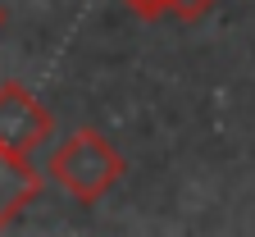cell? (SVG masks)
Wrapping results in <instances>:
<instances>
[{"mask_svg": "<svg viewBox=\"0 0 255 237\" xmlns=\"http://www.w3.org/2000/svg\"><path fill=\"white\" fill-rule=\"evenodd\" d=\"M46 174L69 192L73 201H82V206H96L101 196H110L123 174H128V160L101 137L96 128H78L69 132L46 160Z\"/></svg>", "mask_w": 255, "mask_h": 237, "instance_id": "1", "label": "cell"}, {"mask_svg": "<svg viewBox=\"0 0 255 237\" xmlns=\"http://www.w3.org/2000/svg\"><path fill=\"white\" fill-rule=\"evenodd\" d=\"M55 137V114L23 82H0V151L37 155Z\"/></svg>", "mask_w": 255, "mask_h": 237, "instance_id": "2", "label": "cell"}, {"mask_svg": "<svg viewBox=\"0 0 255 237\" xmlns=\"http://www.w3.org/2000/svg\"><path fill=\"white\" fill-rule=\"evenodd\" d=\"M37 196H41V174H37V164H32V155L0 151V233H5Z\"/></svg>", "mask_w": 255, "mask_h": 237, "instance_id": "3", "label": "cell"}, {"mask_svg": "<svg viewBox=\"0 0 255 237\" xmlns=\"http://www.w3.org/2000/svg\"><path fill=\"white\" fill-rule=\"evenodd\" d=\"M214 5H219V0H169L164 14H169V18H178V23H201Z\"/></svg>", "mask_w": 255, "mask_h": 237, "instance_id": "4", "label": "cell"}, {"mask_svg": "<svg viewBox=\"0 0 255 237\" xmlns=\"http://www.w3.org/2000/svg\"><path fill=\"white\" fill-rule=\"evenodd\" d=\"M123 5L132 9V14H141V18H159V14H164V5H169V0H123Z\"/></svg>", "mask_w": 255, "mask_h": 237, "instance_id": "5", "label": "cell"}, {"mask_svg": "<svg viewBox=\"0 0 255 237\" xmlns=\"http://www.w3.org/2000/svg\"><path fill=\"white\" fill-rule=\"evenodd\" d=\"M5 18H9V14H5V5H0V27H5Z\"/></svg>", "mask_w": 255, "mask_h": 237, "instance_id": "6", "label": "cell"}]
</instances>
